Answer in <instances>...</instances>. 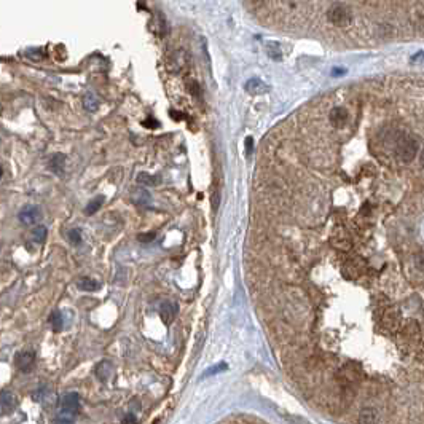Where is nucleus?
I'll return each instance as SVG.
<instances>
[{
    "label": "nucleus",
    "instance_id": "nucleus-25",
    "mask_svg": "<svg viewBox=\"0 0 424 424\" xmlns=\"http://www.w3.org/2000/svg\"><path fill=\"white\" fill-rule=\"evenodd\" d=\"M219 203H220V195H219V191H216V193L212 195V209L217 210L219 209Z\"/></svg>",
    "mask_w": 424,
    "mask_h": 424
},
{
    "label": "nucleus",
    "instance_id": "nucleus-21",
    "mask_svg": "<svg viewBox=\"0 0 424 424\" xmlns=\"http://www.w3.org/2000/svg\"><path fill=\"white\" fill-rule=\"evenodd\" d=\"M333 244L341 250H346V249L351 247V239L348 238V235H340V236L335 238V242H333Z\"/></svg>",
    "mask_w": 424,
    "mask_h": 424
},
{
    "label": "nucleus",
    "instance_id": "nucleus-27",
    "mask_svg": "<svg viewBox=\"0 0 424 424\" xmlns=\"http://www.w3.org/2000/svg\"><path fill=\"white\" fill-rule=\"evenodd\" d=\"M416 265H418L419 270H424V254H419L416 257Z\"/></svg>",
    "mask_w": 424,
    "mask_h": 424
},
{
    "label": "nucleus",
    "instance_id": "nucleus-30",
    "mask_svg": "<svg viewBox=\"0 0 424 424\" xmlns=\"http://www.w3.org/2000/svg\"><path fill=\"white\" fill-rule=\"evenodd\" d=\"M419 161H421V166L424 168V148H422V151H421V155H419Z\"/></svg>",
    "mask_w": 424,
    "mask_h": 424
},
{
    "label": "nucleus",
    "instance_id": "nucleus-20",
    "mask_svg": "<svg viewBox=\"0 0 424 424\" xmlns=\"http://www.w3.org/2000/svg\"><path fill=\"white\" fill-rule=\"evenodd\" d=\"M267 49H268V56L271 58V59H276V61H279L281 58H282V51H281V46L278 45V43H275V42H271V43H268L267 45Z\"/></svg>",
    "mask_w": 424,
    "mask_h": 424
},
{
    "label": "nucleus",
    "instance_id": "nucleus-23",
    "mask_svg": "<svg viewBox=\"0 0 424 424\" xmlns=\"http://www.w3.org/2000/svg\"><path fill=\"white\" fill-rule=\"evenodd\" d=\"M140 242H144V244H147V242H151L155 239V233H142V235H139L137 236Z\"/></svg>",
    "mask_w": 424,
    "mask_h": 424
},
{
    "label": "nucleus",
    "instance_id": "nucleus-13",
    "mask_svg": "<svg viewBox=\"0 0 424 424\" xmlns=\"http://www.w3.org/2000/svg\"><path fill=\"white\" fill-rule=\"evenodd\" d=\"M77 286H78L80 290H83V292H96V290L100 289V282L91 279V278H82L77 282Z\"/></svg>",
    "mask_w": 424,
    "mask_h": 424
},
{
    "label": "nucleus",
    "instance_id": "nucleus-2",
    "mask_svg": "<svg viewBox=\"0 0 424 424\" xmlns=\"http://www.w3.org/2000/svg\"><path fill=\"white\" fill-rule=\"evenodd\" d=\"M327 19L329 23L338 27H345L352 21V15L351 10L343 5V4H333L329 10H327Z\"/></svg>",
    "mask_w": 424,
    "mask_h": 424
},
{
    "label": "nucleus",
    "instance_id": "nucleus-28",
    "mask_svg": "<svg viewBox=\"0 0 424 424\" xmlns=\"http://www.w3.org/2000/svg\"><path fill=\"white\" fill-rule=\"evenodd\" d=\"M158 125H160V123H158V121H156L155 118H148L147 121H144V126H155V128H156Z\"/></svg>",
    "mask_w": 424,
    "mask_h": 424
},
{
    "label": "nucleus",
    "instance_id": "nucleus-26",
    "mask_svg": "<svg viewBox=\"0 0 424 424\" xmlns=\"http://www.w3.org/2000/svg\"><path fill=\"white\" fill-rule=\"evenodd\" d=\"M123 424H137V419H136V416L133 415V413H129V415L125 418Z\"/></svg>",
    "mask_w": 424,
    "mask_h": 424
},
{
    "label": "nucleus",
    "instance_id": "nucleus-19",
    "mask_svg": "<svg viewBox=\"0 0 424 424\" xmlns=\"http://www.w3.org/2000/svg\"><path fill=\"white\" fill-rule=\"evenodd\" d=\"M46 235H48V230H46V227H43V225H40V227L34 228V231H32V238H34L35 242H38V244H42V242H45Z\"/></svg>",
    "mask_w": 424,
    "mask_h": 424
},
{
    "label": "nucleus",
    "instance_id": "nucleus-1",
    "mask_svg": "<svg viewBox=\"0 0 424 424\" xmlns=\"http://www.w3.org/2000/svg\"><path fill=\"white\" fill-rule=\"evenodd\" d=\"M418 151H419V142L418 140L410 136V134H400V137L397 139V142H396V153H397V158L402 160L403 163H410V161H413L416 158L418 155Z\"/></svg>",
    "mask_w": 424,
    "mask_h": 424
},
{
    "label": "nucleus",
    "instance_id": "nucleus-15",
    "mask_svg": "<svg viewBox=\"0 0 424 424\" xmlns=\"http://www.w3.org/2000/svg\"><path fill=\"white\" fill-rule=\"evenodd\" d=\"M137 182L140 185H145V187H155L160 184V177L158 176H151L148 173H139L137 174Z\"/></svg>",
    "mask_w": 424,
    "mask_h": 424
},
{
    "label": "nucleus",
    "instance_id": "nucleus-17",
    "mask_svg": "<svg viewBox=\"0 0 424 424\" xmlns=\"http://www.w3.org/2000/svg\"><path fill=\"white\" fill-rule=\"evenodd\" d=\"M83 107L88 110V112H96L99 109V99L93 94V93H88L83 97Z\"/></svg>",
    "mask_w": 424,
    "mask_h": 424
},
{
    "label": "nucleus",
    "instance_id": "nucleus-7",
    "mask_svg": "<svg viewBox=\"0 0 424 424\" xmlns=\"http://www.w3.org/2000/svg\"><path fill=\"white\" fill-rule=\"evenodd\" d=\"M177 314V305L174 301H165L160 308V316L163 319L165 324H171Z\"/></svg>",
    "mask_w": 424,
    "mask_h": 424
},
{
    "label": "nucleus",
    "instance_id": "nucleus-3",
    "mask_svg": "<svg viewBox=\"0 0 424 424\" xmlns=\"http://www.w3.org/2000/svg\"><path fill=\"white\" fill-rule=\"evenodd\" d=\"M18 407V397L13 391L2 389L0 391V415H10Z\"/></svg>",
    "mask_w": 424,
    "mask_h": 424
},
{
    "label": "nucleus",
    "instance_id": "nucleus-29",
    "mask_svg": "<svg viewBox=\"0 0 424 424\" xmlns=\"http://www.w3.org/2000/svg\"><path fill=\"white\" fill-rule=\"evenodd\" d=\"M55 424H74V422L70 421L69 418H56V419H55Z\"/></svg>",
    "mask_w": 424,
    "mask_h": 424
},
{
    "label": "nucleus",
    "instance_id": "nucleus-31",
    "mask_svg": "<svg viewBox=\"0 0 424 424\" xmlns=\"http://www.w3.org/2000/svg\"><path fill=\"white\" fill-rule=\"evenodd\" d=\"M2 174H4V169H2V166H0V177H2Z\"/></svg>",
    "mask_w": 424,
    "mask_h": 424
},
{
    "label": "nucleus",
    "instance_id": "nucleus-22",
    "mask_svg": "<svg viewBox=\"0 0 424 424\" xmlns=\"http://www.w3.org/2000/svg\"><path fill=\"white\" fill-rule=\"evenodd\" d=\"M67 238H69V241L72 242L74 246L82 244V231H80L78 228H72V230H69Z\"/></svg>",
    "mask_w": 424,
    "mask_h": 424
},
{
    "label": "nucleus",
    "instance_id": "nucleus-18",
    "mask_svg": "<svg viewBox=\"0 0 424 424\" xmlns=\"http://www.w3.org/2000/svg\"><path fill=\"white\" fill-rule=\"evenodd\" d=\"M102 203H104V196H96L94 199H91V201H89V204L86 206L85 212H86L88 216L96 214V212L100 209V206H102Z\"/></svg>",
    "mask_w": 424,
    "mask_h": 424
},
{
    "label": "nucleus",
    "instance_id": "nucleus-5",
    "mask_svg": "<svg viewBox=\"0 0 424 424\" xmlns=\"http://www.w3.org/2000/svg\"><path fill=\"white\" fill-rule=\"evenodd\" d=\"M18 219L24 225H34V224H37L38 219H40V209L37 206H34V204H27V206H24L21 210H19Z\"/></svg>",
    "mask_w": 424,
    "mask_h": 424
},
{
    "label": "nucleus",
    "instance_id": "nucleus-8",
    "mask_svg": "<svg viewBox=\"0 0 424 424\" xmlns=\"http://www.w3.org/2000/svg\"><path fill=\"white\" fill-rule=\"evenodd\" d=\"M348 121V110L345 107H335L330 110V123L335 128H343Z\"/></svg>",
    "mask_w": 424,
    "mask_h": 424
},
{
    "label": "nucleus",
    "instance_id": "nucleus-24",
    "mask_svg": "<svg viewBox=\"0 0 424 424\" xmlns=\"http://www.w3.org/2000/svg\"><path fill=\"white\" fill-rule=\"evenodd\" d=\"M244 147H246V155L250 156V155H252V150H254V139L247 137L246 142H244Z\"/></svg>",
    "mask_w": 424,
    "mask_h": 424
},
{
    "label": "nucleus",
    "instance_id": "nucleus-16",
    "mask_svg": "<svg viewBox=\"0 0 424 424\" xmlns=\"http://www.w3.org/2000/svg\"><path fill=\"white\" fill-rule=\"evenodd\" d=\"M49 324H51L55 332H61L64 327V317H63V312L55 309L51 314H49Z\"/></svg>",
    "mask_w": 424,
    "mask_h": 424
},
{
    "label": "nucleus",
    "instance_id": "nucleus-4",
    "mask_svg": "<svg viewBox=\"0 0 424 424\" xmlns=\"http://www.w3.org/2000/svg\"><path fill=\"white\" fill-rule=\"evenodd\" d=\"M15 363L21 372H29L35 363V352L30 351V349L19 351L16 354V357H15Z\"/></svg>",
    "mask_w": 424,
    "mask_h": 424
},
{
    "label": "nucleus",
    "instance_id": "nucleus-12",
    "mask_svg": "<svg viewBox=\"0 0 424 424\" xmlns=\"http://www.w3.org/2000/svg\"><path fill=\"white\" fill-rule=\"evenodd\" d=\"M222 424H270L268 421L261 419L258 416H252V415H241V416H235L230 418L228 421L222 422Z\"/></svg>",
    "mask_w": 424,
    "mask_h": 424
},
{
    "label": "nucleus",
    "instance_id": "nucleus-11",
    "mask_svg": "<svg viewBox=\"0 0 424 424\" xmlns=\"http://www.w3.org/2000/svg\"><path fill=\"white\" fill-rule=\"evenodd\" d=\"M96 377L100 381H107L110 378V375L114 373V365L110 360H100L97 365H96Z\"/></svg>",
    "mask_w": 424,
    "mask_h": 424
},
{
    "label": "nucleus",
    "instance_id": "nucleus-14",
    "mask_svg": "<svg viewBox=\"0 0 424 424\" xmlns=\"http://www.w3.org/2000/svg\"><path fill=\"white\" fill-rule=\"evenodd\" d=\"M64 163H66V156L63 153H55L49 160V168H51L53 173L56 174H63V169H64Z\"/></svg>",
    "mask_w": 424,
    "mask_h": 424
},
{
    "label": "nucleus",
    "instance_id": "nucleus-6",
    "mask_svg": "<svg viewBox=\"0 0 424 424\" xmlns=\"http://www.w3.org/2000/svg\"><path fill=\"white\" fill-rule=\"evenodd\" d=\"M61 408H63L64 413H69V415H74V413L78 411L80 408V399H78V394L75 392H69L63 397L61 400Z\"/></svg>",
    "mask_w": 424,
    "mask_h": 424
},
{
    "label": "nucleus",
    "instance_id": "nucleus-10",
    "mask_svg": "<svg viewBox=\"0 0 424 424\" xmlns=\"http://www.w3.org/2000/svg\"><path fill=\"white\" fill-rule=\"evenodd\" d=\"M246 91L249 94H252V96H258V94H265V93H268V85L267 83H263L261 82L260 78H250L249 82L246 83Z\"/></svg>",
    "mask_w": 424,
    "mask_h": 424
},
{
    "label": "nucleus",
    "instance_id": "nucleus-9",
    "mask_svg": "<svg viewBox=\"0 0 424 424\" xmlns=\"http://www.w3.org/2000/svg\"><path fill=\"white\" fill-rule=\"evenodd\" d=\"M131 199H133V203L136 206L145 207L151 203V195H150V191H147L145 188H134L133 191H131Z\"/></svg>",
    "mask_w": 424,
    "mask_h": 424
}]
</instances>
